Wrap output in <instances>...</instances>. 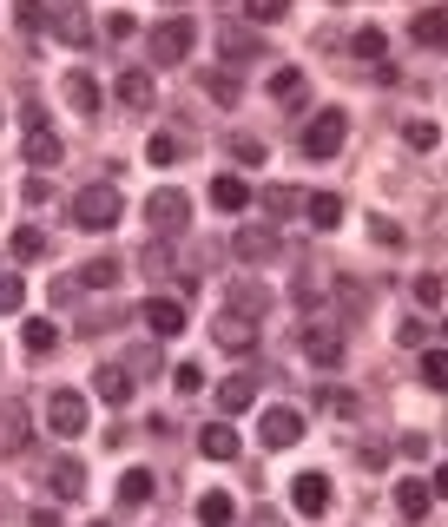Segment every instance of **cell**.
I'll return each mask as SVG.
<instances>
[{"label": "cell", "instance_id": "4", "mask_svg": "<svg viewBox=\"0 0 448 527\" xmlns=\"http://www.w3.org/2000/svg\"><path fill=\"white\" fill-rule=\"evenodd\" d=\"M198 47V27L185 14H172V20H159V27L145 33V53H152V60L159 66H185V53Z\"/></svg>", "mask_w": 448, "mask_h": 527}, {"label": "cell", "instance_id": "17", "mask_svg": "<svg viewBox=\"0 0 448 527\" xmlns=\"http://www.w3.org/2000/svg\"><path fill=\"white\" fill-rule=\"evenodd\" d=\"M218 402L231 409V416H238V409H251V402H257V369H238V376H224V383H218Z\"/></svg>", "mask_w": 448, "mask_h": 527}, {"label": "cell", "instance_id": "34", "mask_svg": "<svg viewBox=\"0 0 448 527\" xmlns=\"http://www.w3.org/2000/svg\"><path fill=\"white\" fill-rule=\"evenodd\" d=\"M271 99H304V73H297V66H277L271 73Z\"/></svg>", "mask_w": 448, "mask_h": 527}, {"label": "cell", "instance_id": "16", "mask_svg": "<svg viewBox=\"0 0 448 527\" xmlns=\"http://www.w3.org/2000/svg\"><path fill=\"white\" fill-rule=\"evenodd\" d=\"M47 481H53V495H60V501H80V495H86V462L60 455V462L47 468Z\"/></svg>", "mask_w": 448, "mask_h": 527}, {"label": "cell", "instance_id": "30", "mask_svg": "<svg viewBox=\"0 0 448 527\" xmlns=\"http://www.w3.org/2000/svg\"><path fill=\"white\" fill-rule=\"evenodd\" d=\"M20 343H27V350H33V356H47V350H53V343H60V330H53V323H47V317H27V330H20Z\"/></svg>", "mask_w": 448, "mask_h": 527}, {"label": "cell", "instance_id": "24", "mask_svg": "<svg viewBox=\"0 0 448 527\" xmlns=\"http://www.w3.org/2000/svg\"><path fill=\"white\" fill-rule=\"evenodd\" d=\"M442 33H448L442 7H422V14L409 20V40H416V47H442Z\"/></svg>", "mask_w": 448, "mask_h": 527}, {"label": "cell", "instance_id": "41", "mask_svg": "<svg viewBox=\"0 0 448 527\" xmlns=\"http://www.w3.org/2000/svg\"><path fill=\"white\" fill-rule=\"evenodd\" d=\"M422 383H429V389L448 383V356L442 350H422Z\"/></svg>", "mask_w": 448, "mask_h": 527}, {"label": "cell", "instance_id": "37", "mask_svg": "<svg viewBox=\"0 0 448 527\" xmlns=\"http://www.w3.org/2000/svg\"><path fill=\"white\" fill-rule=\"evenodd\" d=\"M231 159H244L257 172V165H264V139H251V132H231Z\"/></svg>", "mask_w": 448, "mask_h": 527}, {"label": "cell", "instance_id": "14", "mask_svg": "<svg viewBox=\"0 0 448 527\" xmlns=\"http://www.w3.org/2000/svg\"><path fill=\"white\" fill-rule=\"evenodd\" d=\"M139 317H145L152 336H178V330H185V304H172V297H145Z\"/></svg>", "mask_w": 448, "mask_h": 527}, {"label": "cell", "instance_id": "25", "mask_svg": "<svg viewBox=\"0 0 448 527\" xmlns=\"http://www.w3.org/2000/svg\"><path fill=\"white\" fill-rule=\"evenodd\" d=\"M126 277V257H93V264H80V284H93V290H112Z\"/></svg>", "mask_w": 448, "mask_h": 527}, {"label": "cell", "instance_id": "38", "mask_svg": "<svg viewBox=\"0 0 448 527\" xmlns=\"http://www.w3.org/2000/svg\"><path fill=\"white\" fill-rule=\"evenodd\" d=\"M350 53H356V60H383V27H363L350 40Z\"/></svg>", "mask_w": 448, "mask_h": 527}, {"label": "cell", "instance_id": "26", "mask_svg": "<svg viewBox=\"0 0 448 527\" xmlns=\"http://www.w3.org/2000/svg\"><path fill=\"white\" fill-rule=\"evenodd\" d=\"M264 211H271L277 224H284V218H304V192H297V185H271V192H264Z\"/></svg>", "mask_w": 448, "mask_h": 527}, {"label": "cell", "instance_id": "9", "mask_svg": "<svg viewBox=\"0 0 448 527\" xmlns=\"http://www.w3.org/2000/svg\"><path fill=\"white\" fill-rule=\"evenodd\" d=\"M231 251H238L244 264H271V257H277V231H271V224H238Z\"/></svg>", "mask_w": 448, "mask_h": 527}, {"label": "cell", "instance_id": "42", "mask_svg": "<svg viewBox=\"0 0 448 527\" xmlns=\"http://www.w3.org/2000/svg\"><path fill=\"white\" fill-rule=\"evenodd\" d=\"M323 409H330V416H343V422H356V416H363L350 389H330V396H323Z\"/></svg>", "mask_w": 448, "mask_h": 527}, {"label": "cell", "instance_id": "2", "mask_svg": "<svg viewBox=\"0 0 448 527\" xmlns=\"http://www.w3.org/2000/svg\"><path fill=\"white\" fill-rule=\"evenodd\" d=\"M119 185H112V178H99V185H86V192H73V224H80V231H112V224H119Z\"/></svg>", "mask_w": 448, "mask_h": 527}, {"label": "cell", "instance_id": "47", "mask_svg": "<svg viewBox=\"0 0 448 527\" xmlns=\"http://www.w3.org/2000/svg\"><path fill=\"white\" fill-rule=\"evenodd\" d=\"M20 27L40 33V27H53V14H47V7H20Z\"/></svg>", "mask_w": 448, "mask_h": 527}, {"label": "cell", "instance_id": "33", "mask_svg": "<svg viewBox=\"0 0 448 527\" xmlns=\"http://www.w3.org/2000/svg\"><path fill=\"white\" fill-rule=\"evenodd\" d=\"M198 521H205V527H224V521H231V495H218V488H211V495H198Z\"/></svg>", "mask_w": 448, "mask_h": 527}, {"label": "cell", "instance_id": "44", "mask_svg": "<svg viewBox=\"0 0 448 527\" xmlns=\"http://www.w3.org/2000/svg\"><path fill=\"white\" fill-rule=\"evenodd\" d=\"M198 383H205V376H198V363H178L172 369V389H178V396H198Z\"/></svg>", "mask_w": 448, "mask_h": 527}, {"label": "cell", "instance_id": "8", "mask_svg": "<svg viewBox=\"0 0 448 527\" xmlns=\"http://www.w3.org/2000/svg\"><path fill=\"white\" fill-rule=\"evenodd\" d=\"M257 435H264V448H297V442H304V416L277 402V409H264V422H257Z\"/></svg>", "mask_w": 448, "mask_h": 527}, {"label": "cell", "instance_id": "29", "mask_svg": "<svg viewBox=\"0 0 448 527\" xmlns=\"http://www.w3.org/2000/svg\"><path fill=\"white\" fill-rule=\"evenodd\" d=\"M211 205H218V211H244V205H251L244 178H218V185H211Z\"/></svg>", "mask_w": 448, "mask_h": 527}, {"label": "cell", "instance_id": "39", "mask_svg": "<svg viewBox=\"0 0 448 527\" xmlns=\"http://www.w3.org/2000/svg\"><path fill=\"white\" fill-rule=\"evenodd\" d=\"M396 343H402V350H422V343H429V323H422V317H402L396 323Z\"/></svg>", "mask_w": 448, "mask_h": 527}, {"label": "cell", "instance_id": "20", "mask_svg": "<svg viewBox=\"0 0 448 527\" xmlns=\"http://www.w3.org/2000/svg\"><path fill=\"white\" fill-rule=\"evenodd\" d=\"M60 93L73 99V106H80L86 119H93V112H99V80H93V73H66V80H60Z\"/></svg>", "mask_w": 448, "mask_h": 527}, {"label": "cell", "instance_id": "35", "mask_svg": "<svg viewBox=\"0 0 448 527\" xmlns=\"http://www.w3.org/2000/svg\"><path fill=\"white\" fill-rule=\"evenodd\" d=\"M416 304L429 310V317L442 310V271H422V277H416Z\"/></svg>", "mask_w": 448, "mask_h": 527}, {"label": "cell", "instance_id": "21", "mask_svg": "<svg viewBox=\"0 0 448 527\" xmlns=\"http://www.w3.org/2000/svg\"><path fill=\"white\" fill-rule=\"evenodd\" d=\"M27 442V402H7V409H0V448H7V455H14V448Z\"/></svg>", "mask_w": 448, "mask_h": 527}, {"label": "cell", "instance_id": "23", "mask_svg": "<svg viewBox=\"0 0 448 527\" xmlns=\"http://www.w3.org/2000/svg\"><path fill=\"white\" fill-rule=\"evenodd\" d=\"M198 448H205L211 462H231V455H238V429H231V422H211V429L198 435Z\"/></svg>", "mask_w": 448, "mask_h": 527}, {"label": "cell", "instance_id": "18", "mask_svg": "<svg viewBox=\"0 0 448 527\" xmlns=\"http://www.w3.org/2000/svg\"><path fill=\"white\" fill-rule=\"evenodd\" d=\"M218 47H224V60H231V66H251L257 53H264V47L251 40V33L238 27V20H231V27H218Z\"/></svg>", "mask_w": 448, "mask_h": 527}, {"label": "cell", "instance_id": "27", "mask_svg": "<svg viewBox=\"0 0 448 527\" xmlns=\"http://www.w3.org/2000/svg\"><path fill=\"white\" fill-rule=\"evenodd\" d=\"M145 501H152V475H145V468H126V475H119V508H145Z\"/></svg>", "mask_w": 448, "mask_h": 527}, {"label": "cell", "instance_id": "11", "mask_svg": "<svg viewBox=\"0 0 448 527\" xmlns=\"http://www.w3.org/2000/svg\"><path fill=\"white\" fill-rule=\"evenodd\" d=\"M224 310H231V317H264V310H271V290H264V284H244V277H238V284H231V290H224Z\"/></svg>", "mask_w": 448, "mask_h": 527}, {"label": "cell", "instance_id": "32", "mask_svg": "<svg viewBox=\"0 0 448 527\" xmlns=\"http://www.w3.org/2000/svg\"><path fill=\"white\" fill-rule=\"evenodd\" d=\"M198 86H205V93L218 99V106H238V99H244V86L231 80V73H205V80H198Z\"/></svg>", "mask_w": 448, "mask_h": 527}, {"label": "cell", "instance_id": "19", "mask_svg": "<svg viewBox=\"0 0 448 527\" xmlns=\"http://www.w3.org/2000/svg\"><path fill=\"white\" fill-rule=\"evenodd\" d=\"M304 218L317 224V231H336V224H343V198H336V192H310L304 198Z\"/></svg>", "mask_w": 448, "mask_h": 527}, {"label": "cell", "instance_id": "45", "mask_svg": "<svg viewBox=\"0 0 448 527\" xmlns=\"http://www.w3.org/2000/svg\"><path fill=\"white\" fill-rule=\"evenodd\" d=\"M106 33H112V40H132V33H139V20H132V14H106Z\"/></svg>", "mask_w": 448, "mask_h": 527}, {"label": "cell", "instance_id": "22", "mask_svg": "<svg viewBox=\"0 0 448 527\" xmlns=\"http://www.w3.org/2000/svg\"><path fill=\"white\" fill-rule=\"evenodd\" d=\"M429 495H435L429 481H416V475L402 481V488H396V508H402V521H422V514H429Z\"/></svg>", "mask_w": 448, "mask_h": 527}, {"label": "cell", "instance_id": "15", "mask_svg": "<svg viewBox=\"0 0 448 527\" xmlns=\"http://www.w3.org/2000/svg\"><path fill=\"white\" fill-rule=\"evenodd\" d=\"M93 389H99V402H112V409H119V402H132V389H139V376H132L126 363H106L93 376Z\"/></svg>", "mask_w": 448, "mask_h": 527}, {"label": "cell", "instance_id": "5", "mask_svg": "<svg viewBox=\"0 0 448 527\" xmlns=\"http://www.w3.org/2000/svg\"><path fill=\"white\" fill-rule=\"evenodd\" d=\"M304 356L317 369L343 363V317H304Z\"/></svg>", "mask_w": 448, "mask_h": 527}, {"label": "cell", "instance_id": "10", "mask_svg": "<svg viewBox=\"0 0 448 527\" xmlns=\"http://www.w3.org/2000/svg\"><path fill=\"white\" fill-rule=\"evenodd\" d=\"M290 501H297V514H323V508H330V475L304 468V475L290 481Z\"/></svg>", "mask_w": 448, "mask_h": 527}, {"label": "cell", "instance_id": "13", "mask_svg": "<svg viewBox=\"0 0 448 527\" xmlns=\"http://www.w3.org/2000/svg\"><path fill=\"white\" fill-rule=\"evenodd\" d=\"M119 99H126L132 112L159 106V80H152V73H145V66H126V73H119Z\"/></svg>", "mask_w": 448, "mask_h": 527}, {"label": "cell", "instance_id": "6", "mask_svg": "<svg viewBox=\"0 0 448 527\" xmlns=\"http://www.w3.org/2000/svg\"><path fill=\"white\" fill-rule=\"evenodd\" d=\"M145 224H152L159 238H178V231L192 224V198L185 192H152L145 198Z\"/></svg>", "mask_w": 448, "mask_h": 527}, {"label": "cell", "instance_id": "48", "mask_svg": "<svg viewBox=\"0 0 448 527\" xmlns=\"http://www.w3.org/2000/svg\"><path fill=\"white\" fill-rule=\"evenodd\" d=\"M27 527H60V514H47V508H40V514H33Z\"/></svg>", "mask_w": 448, "mask_h": 527}, {"label": "cell", "instance_id": "12", "mask_svg": "<svg viewBox=\"0 0 448 527\" xmlns=\"http://www.w3.org/2000/svg\"><path fill=\"white\" fill-rule=\"evenodd\" d=\"M211 343H218V350H251V343H257V323L224 310V317H211Z\"/></svg>", "mask_w": 448, "mask_h": 527}, {"label": "cell", "instance_id": "31", "mask_svg": "<svg viewBox=\"0 0 448 527\" xmlns=\"http://www.w3.org/2000/svg\"><path fill=\"white\" fill-rule=\"evenodd\" d=\"M14 257H20V264H40V257H47V238H40L33 224H20V231H14Z\"/></svg>", "mask_w": 448, "mask_h": 527}, {"label": "cell", "instance_id": "46", "mask_svg": "<svg viewBox=\"0 0 448 527\" xmlns=\"http://www.w3.org/2000/svg\"><path fill=\"white\" fill-rule=\"evenodd\" d=\"M20 198H27V205H47V198H53V185H47L40 172H33V178H27V192H20Z\"/></svg>", "mask_w": 448, "mask_h": 527}, {"label": "cell", "instance_id": "1", "mask_svg": "<svg viewBox=\"0 0 448 527\" xmlns=\"http://www.w3.org/2000/svg\"><path fill=\"white\" fill-rule=\"evenodd\" d=\"M343 139H350V112H343V106H323L317 119L297 132V152H304L310 165H323V159H336V152H343Z\"/></svg>", "mask_w": 448, "mask_h": 527}, {"label": "cell", "instance_id": "28", "mask_svg": "<svg viewBox=\"0 0 448 527\" xmlns=\"http://www.w3.org/2000/svg\"><path fill=\"white\" fill-rule=\"evenodd\" d=\"M53 27H60L73 47H86V40H93V20H86L80 7H60V14H53Z\"/></svg>", "mask_w": 448, "mask_h": 527}, {"label": "cell", "instance_id": "49", "mask_svg": "<svg viewBox=\"0 0 448 527\" xmlns=\"http://www.w3.org/2000/svg\"><path fill=\"white\" fill-rule=\"evenodd\" d=\"M257 527H284V521H277V514H257Z\"/></svg>", "mask_w": 448, "mask_h": 527}, {"label": "cell", "instance_id": "7", "mask_svg": "<svg viewBox=\"0 0 448 527\" xmlns=\"http://www.w3.org/2000/svg\"><path fill=\"white\" fill-rule=\"evenodd\" d=\"M47 429L53 435H86V396L80 389H53L47 396Z\"/></svg>", "mask_w": 448, "mask_h": 527}, {"label": "cell", "instance_id": "50", "mask_svg": "<svg viewBox=\"0 0 448 527\" xmlns=\"http://www.w3.org/2000/svg\"><path fill=\"white\" fill-rule=\"evenodd\" d=\"M0 119H7V106H0Z\"/></svg>", "mask_w": 448, "mask_h": 527}, {"label": "cell", "instance_id": "51", "mask_svg": "<svg viewBox=\"0 0 448 527\" xmlns=\"http://www.w3.org/2000/svg\"><path fill=\"white\" fill-rule=\"evenodd\" d=\"M93 527H106V521H93Z\"/></svg>", "mask_w": 448, "mask_h": 527}, {"label": "cell", "instance_id": "3", "mask_svg": "<svg viewBox=\"0 0 448 527\" xmlns=\"http://www.w3.org/2000/svg\"><path fill=\"white\" fill-rule=\"evenodd\" d=\"M20 126H27V159H33V172L47 178L53 165L66 159V145H60V132H53L47 106H20Z\"/></svg>", "mask_w": 448, "mask_h": 527}, {"label": "cell", "instance_id": "36", "mask_svg": "<svg viewBox=\"0 0 448 527\" xmlns=\"http://www.w3.org/2000/svg\"><path fill=\"white\" fill-rule=\"evenodd\" d=\"M145 159H152V165H178V159H185V145H178L172 132H159V139L145 145Z\"/></svg>", "mask_w": 448, "mask_h": 527}, {"label": "cell", "instance_id": "43", "mask_svg": "<svg viewBox=\"0 0 448 527\" xmlns=\"http://www.w3.org/2000/svg\"><path fill=\"white\" fill-rule=\"evenodd\" d=\"M20 304H27V284L7 271V277H0V310H20Z\"/></svg>", "mask_w": 448, "mask_h": 527}, {"label": "cell", "instance_id": "40", "mask_svg": "<svg viewBox=\"0 0 448 527\" xmlns=\"http://www.w3.org/2000/svg\"><path fill=\"white\" fill-rule=\"evenodd\" d=\"M402 139L416 145V152H435V139H442V132H435L429 119H409V126H402Z\"/></svg>", "mask_w": 448, "mask_h": 527}]
</instances>
